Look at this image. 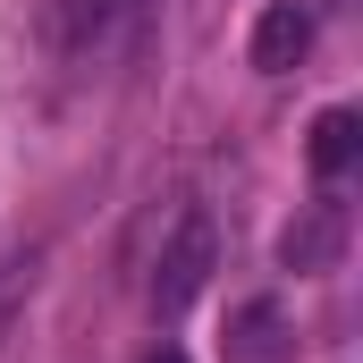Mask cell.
Listing matches in <instances>:
<instances>
[{"label":"cell","instance_id":"6da1fadb","mask_svg":"<svg viewBox=\"0 0 363 363\" xmlns=\"http://www.w3.org/2000/svg\"><path fill=\"white\" fill-rule=\"evenodd\" d=\"M220 271V228H211V211L203 203H186L178 228L161 237V254H152V279H144V304H152V321H178L186 304L211 287Z\"/></svg>","mask_w":363,"mask_h":363},{"label":"cell","instance_id":"7a4b0ae2","mask_svg":"<svg viewBox=\"0 0 363 363\" xmlns=\"http://www.w3.org/2000/svg\"><path fill=\"white\" fill-rule=\"evenodd\" d=\"M220 363H296V313L279 296H245L220 330Z\"/></svg>","mask_w":363,"mask_h":363},{"label":"cell","instance_id":"3957f363","mask_svg":"<svg viewBox=\"0 0 363 363\" xmlns=\"http://www.w3.org/2000/svg\"><path fill=\"white\" fill-rule=\"evenodd\" d=\"M338 254H347V203H304L287 228H279V271L313 279V271H338Z\"/></svg>","mask_w":363,"mask_h":363},{"label":"cell","instance_id":"277c9868","mask_svg":"<svg viewBox=\"0 0 363 363\" xmlns=\"http://www.w3.org/2000/svg\"><path fill=\"white\" fill-rule=\"evenodd\" d=\"M118 17H127V0H43V43H51V60H93Z\"/></svg>","mask_w":363,"mask_h":363},{"label":"cell","instance_id":"5b68a950","mask_svg":"<svg viewBox=\"0 0 363 363\" xmlns=\"http://www.w3.org/2000/svg\"><path fill=\"white\" fill-rule=\"evenodd\" d=\"M304 51H313V9H304V0H271V9L254 17V34H245V60H254L262 77H287Z\"/></svg>","mask_w":363,"mask_h":363},{"label":"cell","instance_id":"8992f818","mask_svg":"<svg viewBox=\"0 0 363 363\" xmlns=\"http://www.w3.org/2000/svg\"><path fill=\"white\" fill-rule=\"evenodd\" d=\"M355 152H363V110L355 101H330V110L313 118V178L338 186L347 169H355Z\"/></svg>","mask_w":363,"mask_h":363},{"label":"cell","instance_id":"52a82bcc","mask_svg":"<svg viewBox=\"0 0 363 363\" xmlns=\"http://www.w3.org/2000/svg\"><path fill=\"white\" fill-rule=\"evenodd\" d=\"M144 363H186V347H169V338H161V347H152Z\"/></svg>","mask_w":363,"mask_h":363}]
</instances>
